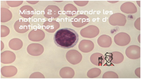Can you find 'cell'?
Wrapping results in <instances>:
<instances>
[{
    "label": "cell",
    "mask_w": 141,
    "mask_h": 79,
    "mask_svg": "<svg viewBox=\"0 0 141 79\" xmlns=\"http://www.w3.org/2000/svg\"><path fill=\"white\" fill-rule=\"evenodd\" d=\"M54 42L58 46L68 49L73 47L77 44L79 36L74 30L65 28L58 30L54 34Z\"/></svg>",
    "instance_id": "6da1fadb"
},
{
    "label": "cell",
    "mask_w": 141,
    "mask_h": 79,
    "mask_svg": "<svg viewBox=\"0 0 141 79\" xmlns=\"http://www.w3.org/2000/svg\"><path fill=\"white\" fill-rule=\"evenodd\" d=\"M136 75L138 77L141 78V68L140 67L137 68L134 71Z\"/></svg>",
    "instance_id": "9c48e42d"
},
{
    "label": "cell",
    "mask_w": 141,
    "mask_h": 79,
    "mask_svg": "<svg viewBox=\"0 0 141 79\" xmlns=\"http://www.w3.org/2000/svg\"><path fill=\"white\" fill-rule=\"evenodd\" d=\"M114 41L118 45L123 46L128 44L130 40L129 36L124 32H120L116 35L114 37Z\"/></svg>",
    "instance_id": "277c9868"
},
{
    "label": "cell",
    "mask_w": 141,
    "mask_h": 79,
    "mask_svg": "<svg viewBox=\"0 0 141 79\" xmlns=\"http://www.w3.org/2000/svg\"><path fill=\"white\" fill-rule=\"evenodd\" d=\"M91 62L97 66H102L105 61L104 56L100 53H96L92 54L90 58Z\"/></svg>",
    "instance_id": "5b68a950"
},
{
    "label": "cell",
    "mask_w": 141,
    "mask_h": 79,
    "mask_svg": "<svg viewBox=\"0 0 141 79\" xmlns=\"http://www.w3.org/2000/svg\"><path fill=\"white\" fill-rule=\"evenodd\" d=\"M101 73V71L100 69L94 68L89 70L87 73V76L90 78H95L99 76Z\"/></svg>",
    "instance_id": "52a82bcc"
},
{
    "label": "cell",
    "mask_w": 141,
    "mask_h": 79,
    "mask_svg": "<svg viewBox=\"0 0 141 79\" xmlns=\"http://www.w3.org/2000/svg\"><path fill=\"white\" fill-rule=\"evenodd\" d=\"M102 78H118V75L112 71H108L105 72L102 76Z\"/></svg>",
    "instance_id": "ba28073f"
},
{
    "label": "cell",
    "mask_w": 141,
    "mask_h": 79,
    "mask_svg": "<svg viewBox=\"0 0 141 79\" xmlns=\"http://www.w3.org/2000/svg\"><path fill=\"white\" fill-rule=\"evenodd\" d=\"M105 59L108 65H110L111 63L115 64H120L123 61L124 58L123 55L118 51L107 53L105 54Z\"/></svg>",
    "instance_id": "7a4b0ae2"
},
{
    "label": "cell",
    "mask_w": 141,
    "mask_h": 79,
    "mask_svg": "<svg viewBox=\"0 0 141 79\" xmlns=\"http://www.w3.org/2000/svg\"><path fill=\"white\" fill-rule=\"evenodd\" d=\"M98 45L101 47H109L112 43L111 39L108 36L102 35L100 36L98 39Z\"/></svg>",
    "instance_id": "8992f818"
},
{
    "label": "cell",
    "mask_w": 141,
    "mask_h": 79,
    "mask_svg": "<svg viewBox=\"0 0 141 79\" xmlns=\"http://www.w3.org/2000/svg\"><path fill=\"white\" fill-rule=\"evenodd\" d=\"M125 54L129 58L132 59H139L141 57L140 48L136 45H131L126 49Z\"/></svg>",
    "instance_id": "3957f363"
}]
</instances>
